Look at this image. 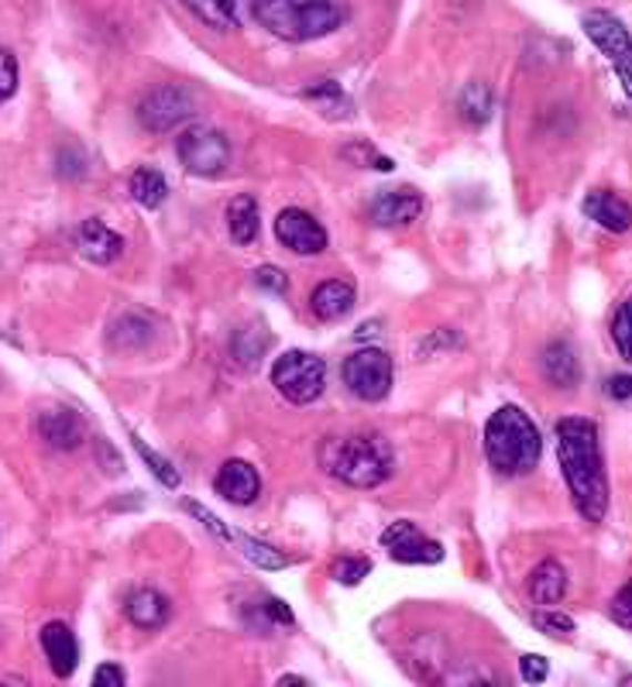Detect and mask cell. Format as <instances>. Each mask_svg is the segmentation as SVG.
I'll return each instance as SVG.
<instances>
[{
	"mask_svg": "<svg viewBox=\"0 0 632 687\" xmlns=\"http://www.w3.org/2000/svg\"><path fill=\"white\" fill-rule=\"evenodd\" d=\"M557 457L578 513L588 523H602L609 513V475L602 461L599 426L581 416H564L557 423Z\"/></svg>",
	"mask_w": 632,
	"mask_h": 687,
	"instance_id": "6da1fadb",
	"label": "cell"
},
{
	"mask_svg": "<svg viewBox=\"0 0 632 687\" xmlns=\"http://www.w3.org/2000/svg\"><path fill=\"white\" fill-rule=\"evenodd\" d=\"M540 454H543L540 430L519 406H502L491 413L485 426V457L499 475L509 478L530 475Z\"/></svg>",
	"mask_w": 632,
	"mask_h": 687,
	"instance_id": "7a4b0ae2",
	"label": "cell"
},
{
	"mask_svg": "<svg viewBox=\"0 0 632 687\" xmlns=\"http://www.w3.org/2000/svg\"><path fill=\"white\" fill-rule=\"evenodd\" d=\"M324 472L350 488H378L393 478V447L375 433H350L330 437L320 447Z\"/></svg>",
	"mask_w": 632,
	"mask_h": 687,
	"instance_id": "3957f363",
	"label": "cell"
},
{
	"mask_svg": "<svg viewBox=\"0 0 632 687\" xmlns=\"http://www.w3.org/2000/svg\"><path fill=\"white\" fill-rule=\"evenodd\" d=\"M255 18L278 39L309 42L324 39L344 21V0H255Z\"/></svg>",
	"mask_w": 632,
	"mask_h": 687,
	"instance_id": "277c9868",
	"label": "cell"
},
{
	"mask_svg": "<svg viewBox=\"0 0 632 687\" xmlns=\"http://www.w3.org/2000/svg\"><path fill=\"white\" fill-rule=\"evenodd\" d=\"M272 385L278 388L283 400L306 406L313 400H320V392L327 385V361L309 351H286L272 365Z\"/></svg>",
	"mask_w": 632,
	"mask_h": 687,
	"instance_id": "5b68a950",
	"label": "cell"
},
{
	"mask_svg": "<svg viewBox=\"0 0 632 687\" xmlns=\"http://www.w3.org/2000/svg\"><path fill=\"white\" fill-rule=\"evenodd\" d=\"M581 28L591 39V46L609 59V65L619 77L625 97L632 100V39H629L625 24L609 11H588L581 18Z\"/></svg>",
	"mask_w": 632,
	"mask_h": 687,
	"instance_id": "8992f818",
	"label": "cell"
},
{
	"mask_svg": "<svg viewBox=\"0 0 632 687\" xmlns=\"http://www.w3.org/2000/svg\"><path fill=\"white\" fill-rule=\"evenodd\" d=\"M175 155H180L183 169L193 175H221L231 162V144L217 128L193 124L180 138H175Z\"/></svg>",
	"mask_w": 632,
	"mask_h": 687,
	"instance_id": "52a82bcc",
	"label": "cell"
},
{
	"mask_svg": "<svg viewBox=\"0 0 632 687\" xmlns=\"http://www.w3.org/2000/svg\"><path fill=\"white\" fill-rule=\"evenodd\" d=\"M340 375H344V385L355 392L358 400L378 403L393 388V357L378 347H365L344 361Z\"/></svg>",
	"mask_w": 632,
	"mask_h": 687,
	"instance_id": "ba28073f",
	"label": "cell"
},
{
	"mask_svg": "<svg viewBox=\"0 0 632 687\" xmlns=\"http://www.w3.org/2000/svg\"><path fill=\"white\" fill-rule=\"evenodd\" d=\"M196 111V100L186 87H155L137 103V121L145 131H172L180 121H186Z\"/></svg>",
	"mask_w": 632,
	"mask_h": 687,
	"instance_id": "9c48e42d",
	"label": "cell"
},
{
	"mask_svg": "<svg viewBox=\"0 0 632 687\" xmlns=\"http://www.w3.org/2000/svg\"><path fill=\"white\" fill-rule=\"evenodd\" d=\"M381 547L389 550L393 560H399V564H440L444 560V547L437 544V539H427L409 519H399L385 529Z\"/></svg>",
	"mask_w": 632,
	"mask_h": 687,
	"instance_id": "30bf717a",
	"label": "cell"
},
{
	"mask_svg": "<svg viewBox=\"0 0 632 687\" xmlns=\"http://www.w3.org/2000/svg\"><path fill=\"white\" fill-rule=\"evenodd\" d=\"M275 238L283 241L289 251H296V255H320V251L327 247V231H324V224L316 221L313 213L299 210V206H289V210L278 213Z\"/></svg>",
	"mask_w": 632,
	"mask_h": 687,
	"instance_id": "8fae6325",
	"label": "cell"
},
{
	"mask_svg": "<svg viewBox=\"0 0 632 687\" xmlns=\"http://www.w3.org/2000/svg\"><path fill=\"white\" fill-rule=\"evenodd\" d=\"M419 213H424V196L416 190H381L368 206V221L375 228H406Z\"/></svg>",
	"mask_w": 632,
	"mask_h": 687,
	"instance_id": "7c38bea8",
	"label": "cell"
},
{
	"mask_svg": "<svg viewBox=\"0 0 632 687\" xmlns=\"http://www.w3.org/2000/svg\"><path fill=\"white\" fill-rule=\"evenodd\" d=\"M214 492L234 505H252L262 495V478L248 461H224L214 475Z\"/></svg>",
	"mask_w": 632,
	"mask_h": 687,
	"instance_id": "4fadbf2b",
	"label": "cell"
},
{
	"mask_svg": "<svg viewBox=\"0 0 632 687\" xmlns=\"http://www.w3.org/2000/svg\"><path fill=\"white\" fill-rule=\"evenodd\" d=\"M39 433L42 441L55 451H73L83 444L86 437V426L80 420V413L65 410V406H52V410H42L39 413Z\"/></svg>",
	"mask_w": 632,
	"mask_h": 687,
	"instance_id": "5bb4252c",
	"label": "cell"
},
{
	"mask_svg": "<svg viewBox=\"0 0 632 687\" xmlns=\"http://www.w3.org/2000/svg\"><path fill=\"white\" fill-rule=\"evenodd\" d=\"M42 649H45V660H49L52 674L62 680L80 667V643L65 623L42 626Z\"/></svg>",
	"mask_w": 632,
	"mask_h": 687,
	"instance_id": "9a60e30c",
	"label": "cell"
},
{
	"mask_svg": "<svg viewBox=\"0 0 632 687\" xmlns=\"http://www.w3.org/2000/svg\"><path fill=\"white\" fill-rule=\"evenodd\" d=\"M581 210L591 216L594 224L612 231V234H625V231L632 228V206H629L622 196L609 193V190H591V193L584 196Z\"/></svg>",
	"mask_w": 632,
	"mask_h": 687,
	"instance_id": "2e32d148",
	"label": "cell"
},
{
	"mask_svg": "<svg viewBox=\"0 0 632 687\" xmlns=\"http://www.w3.org/2000/svg\"><path fill=\"white\" fill-rule=\"evenodd\" d=\"M80 251L96 265H111L121 259L124 238L114 234L103 221H96V216H90V221H83V228H80Z\"/></svg>",
	"mask_w": 632,
	"mask_h": 687,
	"instance_id": "e0dca14e",
	"label": "cell"
},
{
	"mask_svg": "<svg viewBox=\"0 0 632 687\" xmlns=\"http://www.w3.org/2000/svg\"><path fill=\"white\" fill-rule=\"evenodd\" d=\"M309 310L316 320H340L355 310V285L344 279H327L313 289L309 296Z\"/></svg>",
	"mask_w": 632,
	"mask_h": 687,
	"instance_id": "ac0fdd59",
	"label": "cell"
},
{
	"mask_svg": "<svg viewBox=\"0 0 632 687\" xmlns=\"http://www.w3.org/2000/svg\"><path fill=\"white\" fill-rule=\"evenodd\" d=\"M169 598L155 588H137L131 598H128V619L137 626V629H162L169 623Z\"/></svg>",
	"mask_w": 632,
	"mask_h": 687,
	"instance_id": "d6986e66",
	"label": "cell"
},
{
	"mask_svg": "<svg viewBox=\"0 0 632 687\" xmlns=\"http://www.w3.org/2000/svg\"><path fill=\"white\" fill-rule=\"evenodd\" d=\"M303 100L313 103L316 111H320L327 121H347L350 111H355V103L344 93V87L337 80H320V83H309L303 90Z\"/></svg>",
	"mask_w": 632,
	"mask_h": 687,
	"instance_id": "ffe728a7",
	"label": "cell"
},
{
	"mask_svg": "<svg viewBox=\"0 0 632 687\" xmlns=\"http://www.w3.org/2000/svg\"><path fill=\"white\" fill-rule=\"evenodd\" d=\"M543 375L550 385L557 388H574L581 382V365H578V354L571 344L564 341H553L547 351H543Z\"/></svg>",
	"mask_w": 632,
	"mask_h": 687,
	"instance_id": "44dd1931",
	"label": "cell"
},
{
	"mask_svg": "<svg viewBox=\"0 0 632 687\" xmlns=\"http://www.w3.org/2000/svg\"><path fill=\"white\" fill-rule=\"evenodd\" d=\"M564 595H568V570L557 560H543L530 574V598L537 605H557Z\"/></svg>",
	"mask_w": 632,
	"mask_h": 687,
	"instance_id": "7402d4cb",
	"label": "cell"
},
{
	"mask_svg": "<svg viewBox=\"0 0 632 687\" xmlns=\"http://www.w3.org/2000/svg\"><path fill=\"white\" fill-rule=\"evenodd\" d=\"M152 334H155V327L145 313H124L111 323L108 337H111V347H118V351H137V347L152 344Z\"/></svg>",
	"mask_w": 632,
	"mask_h": 687,
	"instance_id": "603a6c76",
	"label": "cell"
},
{
	"mask_svg": "<svg viewBox=\"0 0 632 687\" xmlns=\"http://www.w3.org/2000/svg\"><path fill=\"white\" fill-rule=\"evenodd\" d=\"M227 231H231L234 244H241V247L255 244V238H258V203H255V196H237L227 206Z\"/></svg>",
	"mask_w": 632,
	"mask_h": 687,
	"instance_id": "cb8c5ba5",
	"label": "cell"
},
{
	"mask_svg": "<svg viewBox=\"0 0 632 687\" xmlns=\"http://www.w3.org/2000/svg\"><path fill=\"white\" fill-rule=\"evenodd\" d=\"M131 196L137 206H145V210H159L169 196V183H165V175L152 165H142V169H134L131 175V183H128Z\"/></svg>",
	"mask_w": 632,
	"mask_h": 687,
	"instance_id": "d4e9b609",
	"label": "cell"
},
{
	"mask_svg": "<svg viewBox=\"0 0 632 687\" xmlns=\"http://www.w3.org/2000/svg\"><path fill=\"white\" fill-rule=\"evenodd\" d=\"M183 4L203 21L214 28H237L241 21V0H183Z\"/></svg>",
	"mask_w": 632,
	"mask_h": 687,
	"instance_id": "484cf974",
	"label": "cell"
},
{
	"mask_svg": "<svg viewBox=\"0 0 632 687\" xmlns=\"http://www.w3.org/2000/svg\"><path fill=\"white\" fill-rule=\"evenodd\" d=\"M231 544H237L241 554L248 557L252 564H258L262 570H283V567L293 564V557H286L283 550H275L272 544H262V539H255V536L234 533V536H231Z\"/></svg>",
	"mask_w": 632,
	"mask_h": 687,
	"instance_id": "4316f807",
	"label": "cell"
},
{
	"mask_svg": "<svg viewBox=\"0 0 632 687\" xmlns=\"http://www.w3.org/2000/svg\"><path fill=\"white\" fill-rule=\"evenodd\" d=\"M265 347H268V331L262 327V323H248V327H241L231 341V351L241 365H252L255 357L265 354Z\"/></svg>",
	"mask_w": 632,
	"mask_h": 687,
	"instance_id": "83f0119b",
	"label": "cell"
},
{
	"mask_svg": "<svg viewBox=\"0 0 632 687\" xmlns=\"http://www.w3.org/2000/svg\"><path fill=\"white\" fill-rule=\"evenodd\" d=\"M461 114L471 124H485L491 118V90L485 83H468L461 93Z\"/></svg>",
	"mask_w": 632,
	"mask_h": 687,
	"instance_id": "f1b7e54d",
	"label": "cell"
},
{
	"mask_svg": "<svg viewBox=\"0 0 632 687\" xmlns=\"http://www.w3.org/2000/svg\"><path fill=\"white\" fill-rule=\"evenodd\" d=\"M131 441H134V451L142 454V461L152 467V475H155L165 488H180V472H175V467H172V461H165L159 451H152L142 437H131Z\"/></svg>",
	"mask_w": 632,
	"mask_h": 687,
	"instance_id": "f546056e",
	"label": "cell"
},
{
	"mask_svg": "<svg viewBox=\"0 0 632 687\" xmlns=\"http://www.w3.org/2000/svg\"><path fill=\"white\" fill-rule=\"evenodd\" d=\"M533 626L540 629V633H547V636H553V639H568V636H574V619L571 616H564V612H557V608H543V612H533Z\"/></svg>",
	"mask_w": 632,
	"mask_h": 687,
	"instance_id": "4dcf8cb0",
	"label": "cell"
},
{
	"mask_svg": "<svg viewBox=\"0 0 632 687\" xmlns=\"http://www.w3.org/2000/svg\"><path fill=\"white\" fill-rule=\"evenodd\" d=\"M612 341L625 361H632V300H625L612 320Z\"/></svg>",
	"mask_w": 632,
	"mask_h": 687,
	"instance_id": "1f68e13d",
	"label": "cell"
},
{
	"mask_svg": "<svg viewBox=\"0 0 632 687\" xmlns=\"http://www.w3.org/2000/svg\"><path fill=\"white\" fill-rule=\"evenodd\" d=\"M368 574H371V560L365 557H344L330 567V577L337 585H361Z\"/></svg>",
	"mask_w": 632,
	"mask_h": 687,
	"instance_id": "d6a6232c",
	"label": "cell"
},
{
	"mask_svg": "<svg viewBox=\"0 0 632 687\" xmlns=\"http://www.w3.org/2000/svg\"><path fill=\"white\" fill-rule=\"evenodd\" d=\"M18 93V59L11 49L0 46V103H8Z\"/></svg>",
	"mask_w": 632,
	"mask_h": 687,
	"instance_id": "836d02e7",
	"label": "cell"
},
{
	"mask_svg": "<svg viewBox=\"0 0 632 687\" xmlns=\"http://www.w3.org/2000/svg\"><path fill=\"white\" fill-rule=\"evenodd\" d=\"M344 155L355 162V165H361V169H378V172H389V169H393V159L378 155L375 149H368V144H350Z\"/></svg>",
	"mask_w": 632,
	"mask_h": 687,
	"instance_id": "e575fe53",
	"label": "cell"
},
{
	"mask_svg": "<svg viewBox=\"0 0 632 687\" xmlns=\"http://www.w3.org/2000/svg\"><path fill=\"white\" fill-rule=\"evenodd\" d=\"M612 619L622 626V629H632V577H629V582L619 588V595L612 598Z\"/></svg>",
	"mask_w": 632,
	"mask_h": 687,
	"instance_id": "d590c367",
	"label": "cell"
},
{
	"mask_svg": "<svg viewBox=\"0 0 632 687\" xmlns=\"http://www.w3.org/2000/svg\"><path fill=\"white\" fill-rule=\"evenodd\" d=\"M547 674H550V664H547V657H540V654H526V657L519 660V677H522L526 684H543Z\"/></svg>",
	"mask_w": 632,
	"mask_h": 687,
	"instance_id": "8d00e7d4",
	"label": "cell"
},
{
	"mask_svg": "<svg viewBox=\"0 0 632 687\" xmlns=\"http://www.w3.org/2000/svg\"><path fill=\"white\" fill-rule=\"evenodd\" d=\"M255 285H258V289H268V293H286L289 279L283 275V269H275V265H262V269L255 272Z\"/></svg>",
	"mask_w": 632,
	"mask_h": 687,
	"instance_id": "74e56055",
	"label": "cell"
},
{
	"mask_svg": "<svg viewBox=\"0 0 632 687\" xmlns=\"http://www.w3.org/2000/svg\"><path fill=\"white\" fill-rule=\"evenodd\" d=\"M124 680H128V674H124V667H118V664H100L96 674H93V684H96V687H124Z\"/></svg>",
	"mask_w": 632,
	"mask_h": 687,
	"instance_id": "f35d334b",
	"label": "cell"
},
{
	"mask_svg": "<svg viewBox=\"0 0 632 687\" xmlns=\"http://www.w3.org/2000/svg\"><path fill=\"white\" fill-rule=\"evenodd\" d=\"M186 509H190V513H193V516H196V519H200V523H203L206 529H214L217 536H224V539H231V536H234V529H224V526H221V519H217L214 513H206L203 505H196V502H186Z\"/></svg>",
	"mask_w": 632,
	"mask_h": 687,
	"instance_id": "ab89813d",
	"label": "cell"
},
{
	"mask_svg": "<svg viewBox=\"0 0 632 687\" xmlns=\"http://www.w3.org/2000/svg\"><path fill=\"white\" fill-rule=\"evenodd\" d=\"M605 392H609V400H615V403L632 400V375H612L605 382Z\"/></svg>",
	"mask_w": 632,
	"mask_h": 687,
	"instance_id": "60d3db41",
	"label": "cell"
}]
</instances>
